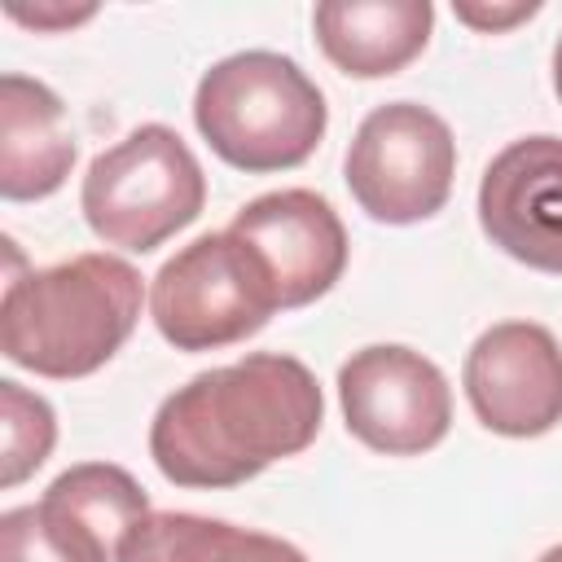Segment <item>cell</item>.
I'll return each mask as SVG.
<instances>
[{"mask_svg": "<svg viewBox=\"0 0 562 562\" xmlns=\"http://www.w3.org/2000/svg\"><path fill=\"white\" fill-rule=\"evenodd\" d=\"M325 422L316 373L281 351H250L176 386L149 422V457L176 487H237L299 457Z\"/></svg>", "mask_w": 562, "mask_h": 562, "instance_id": "1", "label": "cell"}, {"mask_svg": "<svg viewBox=\"0 0 562 562\" xmlns=\"http://www.w3.org/2000/svg\"><path fill=\"white\" fill-rule=\"evenodd\" d=\"M140 299V272L105 250L9 277L0 303V351L40 378H88L132 338Z\"/></svg>", "mask_w": 562, "mask_h": 562, "instance_id": "2", "label": "cell"}, {"mask_svg": "<svg viewBox=\"0 0 562 562\" xmlns=\"http://www.w3.org/2000/svg\"><path fill=\"white\" fill-rule=\"evenodd\" d=\"M193 123L228 167L268 176L316 154L329 110L294 57L250 48L215 61L198 79Z\"/></svg>", "mask_w": 562, "mask_h": 562, "instance_id": "3", "label": "cell"}, {"mask_svg": "<svg viewBox=\"0 0 562 562\" xmlns=\"http://www.w3.org/2000/svg\"><path fill=\"white\" fill-rule=\"evenodd\" d=\"M206 206V176L184 136L167 123H140L92 158L79 211L88 228L119 250L149 255Z\"/></svg>", "mask_w": 562, "mask_h": 562, "instance_id": "4", "label": "cell"}, {"mask_svg": "<svg viewBox=\"0 0 562 562\" xmlns=\"http://www.w3.org/2000/svg\"><path fill=\"white\" fill-rule=\"evenodd\" d=\"M277 307L268 268L228 228L176 250L149 285V316L176 351L233 347L259 334Z\"/></svg>", "mask_w": 562, "mask_h": 562, "instance_id": "5", "label": "cell"}, {"mask_svg": "<svg viewBox=\"0 0 562 562\" xmlns=\"http://www.w3.org/2000/svg\"><path fill=\"white\" fill-rule=\"evenodd\" d=\"M342 176L360 211L378 224H417L443 211L457 176V140L448 123L417 105L391 101L360 119Z\"/></svg>", "mask_w": 562, "mask_h": 562, "instance_id": "6", "label": "cell"}, {"mask_svg": "<svg viewBox=\"0 0 562 562\" xmlns=\"http://www.w3.org/2000/svg\"><path fill=\"white\" fill-rule=\"evenodd\" d=\"M347 430L386 457H422L452 426V391L435 360L400 342L351 351L338 369Z\"/></svg>", "mask_w": 562, "mask_h": 562, "instance_id": "7", "label": "cell"}, {"mask_svg": "<svg viewBox=\"0 0 562 562\" xmlns=\"http://www.w3.org/2000/svg\"><path fill=\"white\" fill-rule=\"evenodd\" d=\"M474 417L505 439H536L562 422V347L536 321H505L474 338L461 369Z\"/></svg>", "mask_w": 562, "mask_h": 562, "instance_id": "8", "label": "cell"}, {"mask_svg": "<svg viewBox=\"0 0 562 562\" xmlns=\"http://www.w3.org/2000/svg\"><path fill=\"white\" fill-rule=\"evenodd\" d=\"M228 233H237L272 277L281 307H307L334 290L347 268V228L312 189H277L250 198Z\"/></svg>", "mask_w": 562, "mask_h": 562, "instance_id": "9", "label": "cell"}, {"mask_svg": "<svg viewBox=\"0 0 562 562\" xmlns=\"http://www.w3.org/2000/svg\"><path fill=\"white\" fill-rule=\"evenodd\" d=\"M479 224L509 259L562 277V136H522L487 162Z\"/></svg>", "mask_w": 562, "mask_h": 562, "instance_id": "10", "label": "cell"}, {"mask_svg": "<svg viewBox=\"0 0 562 562\" xmlns=\"http://www.w3.org/2000/svg\"><path fill=\"white\" fill-rule=\"evenodd\" d=\"M35 509L53 540L79 562H119V544L149 514V496L123 465L88 461L61 470Z\"/></svg>", "mask_w": 562, "mask_h": 562, "instance_id": "11", "label": "cell"}, {"mask_svg": "<svg viewBox=\"0 0 562 562\" xmlns=\"http://www.w3.org/2000/svg\"><path fill=\"white\" fill-rule=\"evenodd\" d=\"M75 167V132L61 97L31 79H0V193L9 202H40L66 184Z\"/></svg>", "mask_w": 562, "mask_h": 562, "instance_id": "12", "label": "cell"}, {"mask_svg": "<svg viewBox=\"0 0 562 562\" xmlns=\"http://www.w3.org/2000/svg\"><path fill=\"white\" fill-rule=\"evenodd\" d=\"M435 9L426 0H325L312 13L321 53L351 79L404 70L430 44Z\"/></svg>", "mask_w": 562, "mask_h": 562, "instance_id": "13", "label": "cell"}, {"mask_svg": "<svg viewBox=\"0 0 562 562\" xmlns=\"http://www.w3.org/2000/svg\"><path fill=\"white\" fill-rule=\"evenodd\" d=\"M119 562H307L281 536L233 527L224 518L149 509L119 544Z\"/></svg>", "mask_w": 562, "mask_h": 562, "instance_id": "14", "label": "cell"}, {"mask_svg": "<svg viewBox=\"0 0 562 562\" xmlns=\"http://www.w3.org/2000/svg\"><path fill=\"white\" fill-rule=\"evenodd\" d=\"M0 426H4V457H0V487H18L31 479L53 443H57V417L44 395L26 391L22 382H0Z\"/></svg>", "mask_w": 562, "mask_h": 562, "instance_id": "15", "label": "cell"}, {"mask_svg": "<svg viewBox=\"0 0 562 562\" xmlns=\"http://www.w3.org/2000/svg\"><path fill=\"white\" fill-rule=\"evenodd\" d=\"M0 562H79L53 540L35 505H18L0 518Z\"/></svg>", "mask_w": 562, "mask_h": 562, "instance_id": "16", "label": "cell"}, {"mask_svg": "<svg viewBox=\"0 0 562 562\" xmlns=\"http://www.w3.org/2000/svg\"><path fill=\"white\" fill-rule=\"evenodd\" d=\"M452 13H457V22L492 35V31H509V26L527 22V18H536L540 4L536 0H518V4H452Z\"/></svg>", "mask_w": 562, "mask_h": 562, "instance_id": "17", "label": "cell"}, {"mask_svg": "<svg viewBox=\"0 0 562 562\" xmlns=\"http://www.w3.org/2000/svg\"><path fill=\"white\" fill-rule=\"evenodd\" d=\"M97 9H22V4H9V18L22 22V26H35V31H66V26H79L88 22Z\"/></svg>", "mask_w": 562, "mask_h": 562, "instance_id": "18", "label": "cell"}, {"mask_svg": "<svg viewBox=\"0 0 562 562\" xmlns=\"http://www.w3.org/2000/svg\"><path fill=\"white\" fill-rule=\"evenodd\" d=\"M553 88L562 97V35H558V48H553Z\"/></svg>", "mask_w": 562, "mask_h": 562, "instance_id": "19", "label": "cell"}, {"mask_svg": "<svg viewBox=\"0 0 562 562\" xmlns=\"http://www.w3.org/2000/svg\"><path fill=\"white\" fill-rule=\"evenodd\" d=\"M536 562H562V544H553V549H549V553H540Z\"/></svg>", "mask_w": 562, "mask_h": 562, "instance_id": "20", "label": "cell"}]
</instances>
